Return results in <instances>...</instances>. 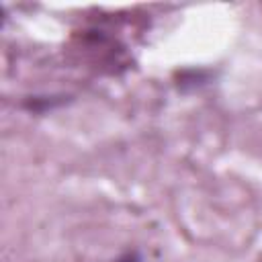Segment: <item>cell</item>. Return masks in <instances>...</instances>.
<instances>
[{
    "label": "cell",
    "mask_w": 262,
    "mask_h": 262,
    "mask_svg": "<svg viewBox=\"0 0 262 262\" xmlns=\"http://www.w3.org/2000/svg\"><path fill=\"white\" fill-rule=\"evenodd\" d=\"M115 262H143V258H141V254L137 250H129V252L121 254Z\"/></svg>",
    "instance_id": "cell-1"
}]
</instances>
